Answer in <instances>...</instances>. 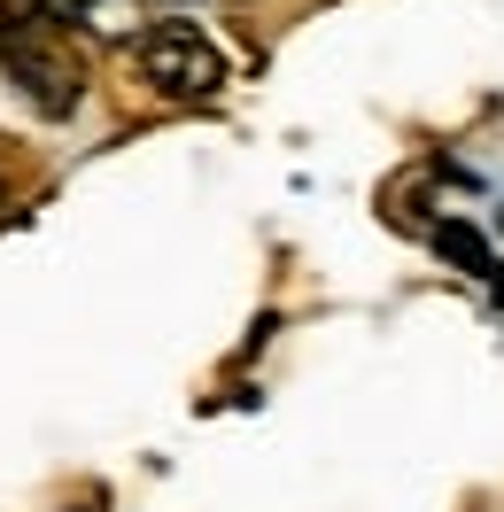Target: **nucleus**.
<instances>
[{"instance_id":"obj_1","label":"nucleus","mask_w":504,"mask_h":512,"mask_svg":"<svg viewBox=\"0 0 504 512\" xmlns=\"http://www.w3.org/2000/svg\"><path fill=\"white\" fill-rule=\"evenodd\" d=\"M0 63L16 78V94H32V109H47V117H70L78 94H86V55H78L70 32L47 24V16H16V24L0 32Z\"/></svg>"},{"instance_id":"obj_2","label":"nucleus","mask_w":504,"mask_h":512,"mask_svg":"<svg viewBox=\"0 0 504 512\" xmlns=\"http://www.w3.org/2000/svg\"><path fill=\"white\" fill-rule=\"evenodd\" d=\"M132 63H140V78H148L156 94H171V101H210L225 86L218 39L194 32V24H148L140 47H132Z\"/></svg>"}]
</instances>
